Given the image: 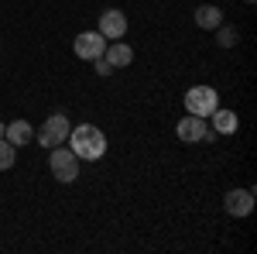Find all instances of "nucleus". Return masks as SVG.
<instances>
[{
    "label": "nucleus",
    "instance_id": "obj_1",
    "mask_svg": "<svg viewBox=\"0 0 257 254\" xmlns=\"http://www.w3.org/2000/svg\"><path fill=\"white\" fill-rule=\"evenodd\" d=\"M65 141L72 144V155L79 158V161H99V158L106 155V134L99 127H93V124L72 127Z\"/></svg>",
    "mask_w": 257,
    "mask_h": 254
},
{
    "label": "nucleus",
    "instance_id": "obj_2",
    "mask_svg": "<svg viewBox=\"0 0 257 254\" xmlns=\"http://www.w3.org/2000/svg\"><path fill=\"white\" fill-rule=\"evenodd\" d=\"M69 131H72V124H69V117L62 114V110H55L52 117L41 124V131L35 134V141H38L41 148H59V144H65V137H69Z\"/></svg>",
    "mask_w": 257,
    "mask_h": 254
},
{
    "label": "nucleus",
    "instance_id": "obj_3",
    "mask_svg": "<svg viewBox=\"0 0 257 254\" xmlns=\"http://www.w3.org/2000/svg\"><path fill=\"white\" fill-rule=\"evenodd\" d=\"M219 107V97L213 86H192L189 93H185V114H196V117H206Z\"/></svg>",
    "mask_w": 257,
    "mask_h": 254
},
{
    "label": "nucleus",
    "instance_id": "obj_4",
    "mask_svg": "<svg viewBox=\"0 0 257 254\" xmlns=\"http://www.w3.org/2000/svg\"><path fill=\"white\" fill-rule=\"evenodd\" d=\"M48 165H52V176L59 179V182H76L79 179V158L72 155V148H52V158H48Z\"/></svg>",
    "mask_w": 257,
    "mask_h": 254
},
{
    "label": "nucleus",
    "instance_id": "obj_5",
    "mask_svg": "<svg viewBox=\"0 0 257 254\" xmlns=\"http://www.w3.org/2000/svg\"><path fill=\"white\" fill-rule=\"evenodd\" d=\"M175 134L185 141V144H199V141H213L216 137V131H209V124H206V117H196V114H185V117L178 120Z\"/></svg>",
    "mask_w": 257,
    "mask_h": 254
},
{
    "label": "nucleus",
    "instance_id": "obj_6",
    "mask_svg": "<svg viewBox=\"0 0 257 254\" xmlns=\"http://www.w3.org/2000/svg\"><path fill=\"white\" fill-rule=\"evenodd\" d=\"M72 52H76V59L82 62H96L103 52H106V38L99 35V31H79L76 41H72Z\"/></svg>",
    "mask_w": 257,
    "mask_h": 254
},
{
    "label": "nucleus",
    "instance_id": "obj_7",
    "mask_svg": "<svg viewBox=\"0 0 257 254\" xmlns=\"http://www.w3.org/2000/svg\"><path fill=\"white\" fill-rule=\"evenodd\" d=\"M99 35L106 41H117L127 35V14L117 11V7H110V11H103L99 14Z\"/></svg>",
    "mask_w": 257,
    "mask_h": 254
},
{
    "label": "nucleus",
    "instance_id": "obj_8",
    "mask_svg": "<svg viewBox=\"0 0 257 254\" xmlns=\"http://www.w3.org/2000/svg\"><path fill=\"white\" fill-rule=\"evenodd\" d=\"M223 206H226L230 216H247L254 210V193L250 189H230V193L223 196Z\"/></svg>",
    "mask_w": 257,
    "mask_h": 254
},
{
    "label": "nucleus",
    "instance_id": "obj_9",
    "mask_svg": "<svg viewBox=\"0 0 257 254\" xmlns=\"http://www.w3.org/2000/svg\"><path fill=\"white\" fill-rule=\"evenodd\" d=\"M103 59L110 62L113 69H127V65L134 62V48H131L127 41H106V52H103Z\"/></svg>",
    "mask_w": 257,
    "mask_h": 254
},
{
    "label": "nucleus",
    "instance_id": "obj_10",
    "mask_svg": "<svg viewBox=\"0 0 257 254\" xmlns=\"http://www.w3.org/2000/svg\"><path fill=\"white\" fill-rule=\"evenodd\" d=\"M4 137H7L14 148H24V144H31V141H35V127H31L28 120H14V124H7Z\"/></svg>",
    "mask_w": 257,
    "mask_h": 254
},
{
    "label": "nucleus",
    "instance_id": "obj_11",
    "mask_svg": "<svg viewBox=\"0 0 257 254\" xmlns=\"http://www.w3.org/2000/svg\"><path fill=\"white\" fill-rule=\"evenodd\" d=\"M196 24L202 31H216L219 24H223V11H219L216 4H202V7H196Z\"/></svg>",
    "mask_w": 257,
    "mask_h": 254
},
{
    "label": "nucleus",
    "instance_id": "obj_12",
    "mask_svg": "<svg viewBox=\"0 0 257 254\" xmlns=\"http://www.w3.org/2000/svg\"><path fill=\"white\" fill-rule=\"evenodd\" d=\"M209 120H213V131L216 134H237V114L233 110H213L209 114Z\"/></svg>",
    "mask_w": 257,
    "mask_h": 254
},
{
    "label": "nucleus",
    "instance_id": "obj_13",
    "mask_svg": "<svg viewBox=\"0 0 257 254\" xmlns=\"http://www.w3.org/2000/svg\"><path fill=\"white\" fill-rule=\"evenodd\" d=\"M14 158H18V148H14L7 137H0V172L14 168Z\"/></svg>",
    "mask_w": 257,
    "mask_h": 254
},
{
    "label": "nucleus",
    "instance_id": "obj_14",
    "mask_svg": "<svg viewBox=\"0 0 257 254\" xmlns=\"http://www.w3.org/2000/svg\"><path fill=\"white\" fill-rule=\"evenodd\" d=\"M237 28H230V24H219L216 28V41L219 45H223V48H233V45H237Z\"/></svg>",
    "mask_w": 257,
    "mask_h": 254
},
{
    "label": "nucleus",
    "instance_id": "obj_15",
    "mask_svg": "<svg viewBox=\"0 0 257 254\" xmlns=\"http://www.w3.org/2000/svg\"><path fill=\"white\" fill-rule=\"evenodd\" d=\"M96 72H99V76H110V72H113V65H110V62L99 55V59H96Z\"/></svg>",
    "mask_w": 257,
    "mask_h": 254
},
{
    "label": "nucleus",
    "instance_id": "obj_16",
    "mask_svg": "<svg viewBox=\"0 0 257 254\" xmlns=\"http://www.w3.org/2000/svg\"><path fill=\"white\" fill-rule=\"evenodd\" d=\"M4 131H7V127H4V124H0V137H4Z\"/></svg>",
    "mask_w": 257,
    "mask_h": 254
},
{
    "label": "nucleus",
    "instance_id": "obj_17",
    "mask_svg": "<svg viewBox=\"0 0 257 254\" xmlns=\"http://www.w3.org/2000/svg\"><path fill=\"white\" fill-rule=\"evenodd\" d=\"M243 4H254V0H243Z\"/></svg>",
    "mask_w": 257,
    "mask_h": 254
}]
</instances>
